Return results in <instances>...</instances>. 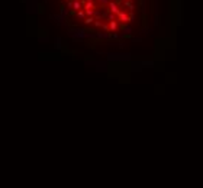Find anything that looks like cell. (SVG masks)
I'll use <instances>...</instances> for the list:
<instances>
[{
  "instance_id": "cell-1",
  "label": "cell",
  "mask_w": 203,
  "mask_h": 188,
  "mask_svg": "<svg viewBox=\"0 0 203 188\" xmlns=\"http://www.w3.org/2000/svg\"><path fill=\"white\" fill-rule=\"evenodd\" d=\"M71 10L84 23L106 32L122 31L132 20L135 0H68Z\"/></svg>"
}]
</instances>
